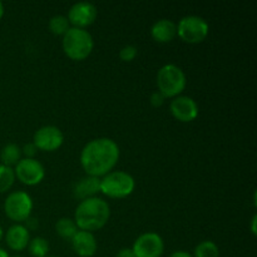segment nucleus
<instances>
[{
	"label": "nucleus",
	"mask_w": 257,
	"mask_h": 257,
	"mask_svg": "<svg viewBox=\"0 0 257 257\" xmlns=\"http://www.w3.org/2000/svg\"><path fill=\"white\" fill-rule=\"evenodd\" d=\"M115 257H135V253H133L132 248H122L118 251Z\"/></svg>",
	"instance_id": "27"
},
{
	"label": "nucleus",
	"mask_w": 257,
	"mask_h": 257,
	"mask_svg": "<svg viewBox=\"0 0 257 257\" xmlns=\"http://www.w3.org/2000/svg\"><path fill=\"white\" fill-rule=\"evenodd\" d=\"M47 257H55V256H47Z\"/></svg>",
	"instance_id": "34"
},
{
	"label": "nucleus",
	"mask_w": 257,
	"mask_h": 257,
	"mask_svg": "<svg viewBox=\"0 0 257 257\" xmlns=\"http://www.w3.org/2000/svg\"><path fill=\"white\" fill-rule=\"evenodd\" d=\"M170 110L173 117L183 123L195 120L198 117V105L193 98L187 95H178L171 102Z\"/></svg>",
	"instance_id": "12"
},
{
	"label": "nucleus",
	"mask_w": 257,
	"mask_h": 257,
	"mask_svg": "<svg viewBox=\"0 0 257 257\" xmlns=\"http://www.w3.org/2000/svg\"><path fill=\"white\" fill-rule=\"evenodd\" d=\"M110 217V208L107 201L99 197L80 201L74 212V222L78 230L92 232L107 225Z\"/></svg>",
	"instance_id": "2"
},
{
	"label": "nucleus",
	"mask_w": 257,
	"mask_h": 257,
	"mask_svg": "<svg viewBox=\"0 0 257 257\" xmlns=\"http://www.w3.org/2000/svg\"><path fill=\"white\" fill-rule=\"evenodd\" d=\"M37 152H38V148L35 147L33 142L27 143L22 150V155H24L25 158H34L35 155H37Z\"/></svg>",
	"instance_id": "24"
},
{
	"label": "nucleus",
	"mask_w": 257,
	"mask_h": 257,
	"mask_svg": "<svg viewBox=\"0 0 257 257\" xmlns=\"http://www.w3.org/2000/svg\"><path fill=\"white\" fill-rule=\"evenodd\" d=\"M5 241H7V245L10 250L23 251L29 245L30 233L24 225L15 223L8 228Z\"/></svg>",
	"instance_id": "14"
},
{
	"label": "nucleus",
	"mask_w": 257,
	"mask_h": 257,
	"mask_svg": "<svg viewBox=\"0 0 257 257\" xmlns=\"http://www.w3.org/2000/svg\"><path fill=\"white\" fill-rule=\"evenodd\" d=\"M0 257H10V256H9V253L4 250V248L0 247Z\"/></svg>",
	"instance_id": "30"
},
{
	"label": "nucleus",
	"mask_w": 257,
	"mask_h": 257,
	"mask_svg": "<svg viewBox=\"0 0 257 257\" xmlns=\"http://www.w3.org/2000/svg\"><path fill=\"white\" fill-rule=\"evenodd\" d=\"M28 250L33 257H47L49 252V242L44 237L30 238Z\"/></svg>",
	"instance_id": "19"
},
{
	"label": "nucleus",
	"mask_w": 257,
	"mask_h": 257,
	"mask_svg": "<svg viewBox=\"0 0 257 257\" xmlns=\"http://www.w3.org/2000/svg\"><path fill=\"white\" fill-rule=\"evenodd\" d=\"M33 211V200L24 191H15L8 195L4 202V212L14 222H25Z\"/></svg>",
	"instance_id": "7"
},
{
	"label": "nucleus",
	"mask_w": 257,
	"mask_h": 257,
	"mask_svg": "<svg viewBox=\"0 0 257 257\" xmlns=\"http://www.w3.org/2000/svg\"><path fill=\"white\" fill-rule=\"evenodd\" d=\"M98 192H100V178L93 176H85L80 178L73 188V195L80 201L95 197Z\"/></svg>",
	"instance_id": "15"
},
{
	"label": "nucleus",
	"mask_w": 257,
	"mask_h": 257,
	"mask_svg": "<svg viewBox=\"0 0 257 257\" xmlns=\"http://www.w3.org/2000/svg\"><path fill=\"white\" fill-rule=\"evenodd\" d=\"M15 178L20 181L23 185L37 186L44 180L45 170L44 166L35 158H23L15 165Z\"/></svg>",
	"instance_id": "8"
},
{
	"label": "nucleus",
	"mask_w": 257,
	"mask_h": 257,
	"mask_svg": "<svg viewBox=\"0 0 257 257\" xmlns=\"http://www.w3.org/2000/svg\"><path fill=\"white\" fill-rule=\"evenodd\" d=\"M3 237H4V231H3V227L0 226V241L3 240Z\"/></svg>",
	"instance_id": "32"
},
{
	"label": "nucleus",
	"mask_w": 257,
	"mask_h": 257,
	"mask_svg": "<svg viewBox=\"0 0 257 257\" xmlns=\"http://www.w3.org/2000/svg\"><path fill=\"white\" fill-rule=\"evenodd\" d=\"M186 74L176 64H166L157 73L158 92L165 98H176L185 90Z\"/></svg>",
	"instance_id": "5"
},
{
	"label": "nucleus",
	"mask_w": 257,
	"mask_h": 257,
	"mask_svg": "<svg viewBox=\"0 0 257 257\" xmlns=\"http://www.w3.org/2000/svg\"><path fill=\"white\" fill-rule=\"evenodd\" d=\"M168 257H193L191 253L186 252V251H176V252L171 253Z\"/></svg>",
	"instance_id": "28"
},
{
	"label": "nucleus",
	"mask_w": 257,
	"mask_h": 257,
	"mask_svg": "<svg viewBox=\"0 0 257 257\" xmlns=\"http://www.w3.org/2000/svg\"><path fill=\"white\" fill-rule=\"evenodd\" d=\"M64 142V135L55 125H44L34 133L33 143L35 147L45 152H54L59 150Z\"/></svg>",
	"instance_id": "10"
},
{
	"label": "nucleus",
	"mask_w": 257,
	"mask_h": 257,
	"mask_svg": "<svg viewBox=\"0 0 257 257\" xmlns=\"http://www.w3.org/2000/svg\"><path fill=\"white\" fill-rule=\"evenodd\" d=\"M177 35L188 44H198L207 38L210 25L203 18L197 15H187L178 22Z\"/></svg>",
	"instance_id": "6"
},
{
	"label": "nucleus",
	"mask_w": 257,
	"mask_h": 257,
	"mask_svg": "<svg viewBox=\"0 0 257 257\" xmlns=\"http://www.w3.org/2000/svg\"><path fill=\"white\" fill-rule=\"evenodd\" d=\"M3 17H4V4L0 2V20H2Z\"/></svg>",
	"instance_id": "31"
},
{
	"label": "nucleus",
	"mask_w": 257,
	"mask_h": 257,
	"mask_svg": "<svg viewBox=\"0 0 257 257\" xmlns=\"http://www.w3.org/2000/svg\"><path fill=\"white\" fill-rule=\"evenodd\" d=\"M120 151L117 143L107 137L89 141L80 152V165L87 176L103 177L112 172L119 161Z\"/></svg>",
	"instance_id": "1"
},
{
	"label": "nucleus",
	"mask_w": 257,
	"mask_h": 257,
	"mask_svg": "<svg viewBox=\"0 0 257 257\" xmlns=\"http://www.w3.org/2000/svg\"><path fill=\"white\" fill-rule=\"evenodd\" d=\"M78 227L75 225L74 220L68 217H63L57 221L55 223V232L64 240H72L73 236L77 233Z\"/></svg>",
	"instance_id": "18"
},
{
	"label": "nucleus",
	"mask_w": 257,
	"mask_h": 257,
	"mask_svg": "<svg viewBox=\"0 0 257 257\" xmlns=\"http://www.w3.org/2000/svg\"><path fill=\"white\" fill-rule=\"evenodd\" d=\"M151 35L158 43H170L177 35L176 23L170 19L157 20L151 28Z\"/></svg>",
	"instance_id": "16"
},
{
	"label": "nucleus",
	"mask_w": 257,
	"mask_h": 257,
	"mask_svg": "<svg viewBox=\"0 0 257 257\" xmlns=\"http://www.w3.org/2000/svg\"><path fill=\"white\" fill-rule=\"evenodd\" d=\"M193 257H220V248L213 241H202L196 246Z\"/></svg>",
	"instance_id": "20"
},
{
	"label": "nucleus",
	"mask_w": 257,
	"mask_h": 257,
	"mask_svg": "<svg viewBox=\"0 0 257 257\" xmlns=\"http://www.w3.org/2000/svg\"><path fill=\"white\" fill-rule=\"evenodd\" d=\"M165 99H166V98L163 97V95L161 94L160 92H155V93H152V95H151L150 102H151V104L153 105V107L158 108V107H161L163 103H165Z\"/></svg>",
	"instance_id": "25"
},
{
	"label": "nucleus",
	"mask_w": 257,
	"mask_h": 257,
	"mask_svg": "<svg viewBox=\"0 0 257 257\" xmlns=\"http://www.w3.org/2000/svg\"><path fill=\"white\" fill-rule=\"evenodd\" d=\"M256 222H257V216L253 215L252 220H251V232H252L253 236H256Z\"/></svg>",
	"instance_id": "29"
},
{
	"label": "nucleus",
	"mask_w": 257,
	"mask_h": 257,
	"mask_svg": "<svg viewBox=\"0 0 257 257\" xmlns=\"http://www.w3.org/2000/svg\"><path fill=\"white\" fill-rule=\"evenodd\" d=\"M135 257H161L165 252L163 238L156 232L142 233L132 246Z\"/></svg>",
	"instance_id": "9"
},
{
	"label": "nucleus",
	"mask_w": 257,
	"mask_h": 257,
	"mask_svg": "<svg viewBox=\"0 0 257 257\" xmlns=\"http://www.w3.org/2000/svg\"><path fill=\"white\" fill-rule=\"evenodd\" d=\"M49 30L54 35H64L70 29L68 18L64 15H54L49 20Z\"/></svg>",
	"instance_id": "21"
},
{
	"label": "nucleus",
	"mask_w": 257,
	"mask_h": 257,
	"mask_svg": "<svg viewBox=\"0 0 257 257\" xmlns=\"http://www.w3.org/2000/svg\"><path fill=\"white\" fill-rule=\"evenodd\" d=\"M24 226H25V227H27L28 231L34 230V228L38 227V220H37V218L29 217L27 221H25V225Z\"/></svg>",
	"instance_id": "26"
},
{
	"label": "nucleus",
	"mask_w": 257,
	"mask_h": 257,
	"mask_svg": "<svg viewBox=\"0 0 257 257\" xmlns=\"http://www.w3.org/2000/svg\"><path fill=\"white\" fill-rule=\"evenodd\" d=\"M70 242L74 252L80 257H92L97 252L98 243L92 232L78 230Z\"/></svg>",
	"instance_id": "13"
},
{
	"label": "nucleus",
	"mask_w": 257,
	"mask_h": 257,
	"mask_svg": "<svg viewBox=\"0 0 257 257\" xmlns=\"http://www.w3.org/2000/svg\"><path fill=\"white\" fill-rule=\"evenodd\" d=\"M97 14L98 12L94 4L89 2H79L70 7L67 18L69 24L73 25V28L85 29L95 22Z\"/></svg>",
	"instance_id": "11"
},
{
	"label": "nucleus",
	"mask_w": 257,
	"mask_h": 257,
	"mask_svg": "<svg viewBox=\"0 0 257 257\" xmlns=\"http://www.w3.org/2000/svg\"><path fill=\"white\" fill-rule=\"evenodd\" d=\"M62 45L65 55L69 59L80 62L89 57L93 47H94V43H93V38L88 30L72 27L63 35Z\"/></svg>",
	"instance_id": "3"
},
{
	"label": "nucleus",
	"mask_w": 257,
	"mask_h": 257,
	"mask_svg": "<svg viewBox=\"0 0 257 257\" xmlns=\"http://www.w3.org/2000/svg\"><path fill=\"white\" fill-rule=\"evenodd\" d=\"M136 181L124 171H112L100 178V192L109 198H125L133 193Z\"/></svg>",
	"instance_id": "4"
},
{
	"label": "nucleus",
	"mask_w": 257,
	"mask_h": 257,
	"mask_svg": "<svg viewBox=\"0 0 257 257\" xmlns=\"http://www.w3.org/2000/svg\"><path fill=\"white\" fill-rule=\"evenodd\" d=\"M138 54V50L135 45H124L119 50V58L122 62H132Z\"/></svg>",
	"instance_id": "23"
},
{
	"label": "nucleus",
	"mask_w": 257,
	"mask_h": 257,
	"mask_svg": "<svg viewBox=\"0 0 257 257\" xmlns=\"http://www.w3.org/2000/svg\"><path fill=\"white\" fill-rule=\"evenodd\" d=\"M12 257H22V256H18V255H15V256H12Z\"/></svg>",
	"instance_id": "33"
},
{
	"label": "nucleus",
	"mask_w": 257,
	"mask_h": 257,
	"mask_svg": "<svg viewBox=\"0 0 257 257\" xmlns=\"http://www.w3.org/2000/svg\"><path fill=\"white\" fill-rule=\"evenodd\" d=\"M0 160H2V165L12 167L15 166L20 160H22V148L15 143H9V145L4 146L0 152Z\"/></svg>",
	"instance_id": "17"
},
{
	"label": "nucleus",
	"mask_w": 257,
	"mask_h": 257,
	"mask_svg": "<svg viewBox=\"0 0 257 257\" xmlns=\"http://www.w3.org/2000/svg\"><path fill=\"white\" fill-rule=\"evenodd\" d=\"M15 182V173L12 167L0 165V193H4L13 187Z\"/></svg>",
	"instance_id": "22"
}]
</instances>
